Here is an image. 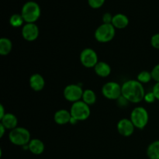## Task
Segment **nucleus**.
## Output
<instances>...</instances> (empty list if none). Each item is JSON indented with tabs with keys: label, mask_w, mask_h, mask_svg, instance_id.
Returning a JSON list of instances; mask_svg holds the SVG:
<instances>
[{
	"label": "nucleus",
	"mask_w": 159,
	"mask_h": 159,
	"mask_svg": "<svg viewBox=\"0 0 159 159\" xmlns=\"http://www.w3.org/2000/svg\"><path fill=\"white\" fill-rule=\"evenodd\" d=\"M143 84L138 80H127L122 85V96L129 102L139 103L144 100L145 96Z\"/></svg>",
	"instance_id": "nucleus-1"
},
{
	"label": "nucleus",
	"mask_w": 159,
	"mask_h": 159,
	"mask_svg": "<svg viewBox=\"0 0 159 159\" xmlns=\"http://www.w3.org/2000/svg\"><path fill=\"white\" fill-rule=\"evenodd\" d=\"M20 14L25 23H35L40 18L41 9L38 3L34 1H29L23 6Z\"/></svg>",
	"instance_id": "nucleus-2"
},
{
	"label": "nucleus",
	"mask_w": 159,
	"mask_h": 159,
	"mask_svg": "<svg viewBox=\"0 0 159 159\" xmlns=\"http://www.w3.org/2000/svg\"><path fill=\"white\" fill-rule=\"evenodd\" d=\"M9 140L12 144L16 146H26L31 141L30 132L25 127H17L10 130L9 134Z\"/></svg>",
	"instance_id": "nucleus-3"
},
{
	"label": "nucleus",
	"mask_w": 159,
	"mask_h": 159,
	"mask_svg": "<svg viewBox=\"0 0 159 159\" xmlns=\"http://www.w3.org/2000/svg\"><path fill=\"white\" fill-rule=\"evenodd\" d=\"M116 35V28L112 23H102L99 25L94 33V37L99 43L110 42Z\"/></svg>",
	"instance_id": "nucleus-4"
},
{
	"label": "nucleus",
	"mask_w": 159,
	"mask_h": 159,
	"mask_svg": "<svg viewBox=\"0 0 159 159\" xmlns=\"http://www.w3.org/2000/svg\"><path fill=\"white\" fill-rule=\"evenodd\" d=\"M130 119L134 125L135 128L143 130L148 124V112L144 107H137L131 111Z\"/></svg>",
	"instance_id": "nucleus-5"
},
{
	"label": "nucleus",
	"mask_w": 159,
	"mask_h": 159,
	"mask_svg": "<svg viewBox=\"0 0 159 159\" xmlns=\"http://www.w3.org/2000/svg\"><path fill=\"white\" fill-rule=\"evenodd\" d=\"M71 117L78 121H85L88 119L91 114L90 107L82 100L74 102L70 109Z\"/></svg>",
	"instance_id": "nucleus-6"
},
{
	"label": "nucleus",
	"mask_w": 159,
	"mask_h": 159,
	"mask_svg": "<svg viewBox=\"0 0 159 159\" xmlns=\"http://www.w3.org/2000/svg\"><path fill=\"white\" fill-rule=\"evenodd\" d=\"M102 94L106 99L117 100L122 96V85L116 82H108L102 87Z\"/></svg>",
	"instance_id": "nucleus-7"
},
{
	"label": "nucleus",
	"mask_w": 159,
	"mask_h": 159,
	"mask_svg": "<svg viewBox=\"0 0 159 159\" xmlns=\"http://www.w3.org/2000/svg\"><path fill=\"white\" fill-rule=\"evenodd\" d=\"M79 60L82 66L87 68H94L96 64L99 61L97 53L90 48H85L81 51Z\"/></svg>",
	"instance_id": "nucleus-8"
},
{
	"label": "nucleus",
	"mask_w": 159,
	"mask_h": 159,
	"mask_svg": "<svg viewBox=\"0 0 159 159\" xmlns=\"http://www.w3.org/2000/svg\"><path fill=\"white\" fill-rule=\"evenodd\" d=\"M84 90L77 84H70L66 85L63 90L64 98L72 103L80 101L82 98Z\"/></svg>",
	"instance_id": "nucleus-9"
},
{
	"label": "nucleus",
	"mask_w": 159,
	"mask_h": 159,
	"mask_svg": "<svg viewBox=\"0 0 159 159\" xmlns=\"http://www.w3.org/2000/svg\"><path fill=\"white\" fill-rule=\"evenodd\" d=\"M39 34V27L36 23H25L22 27V37L26 41L32 42L36 40L38 38Z\"/></svg>",
	"instance_id": "nucleus-10"
},
{
	"label": "nucleus",
	"mask_w": 159,
	"mask_h": 159,
	"mask_svg": "<svg viewBox=\"0 0 159 159\" xmlns=\"http://www.w3.org/2000/svg\"><path fill=\"white\" fill-rule=\"evenodd\" d=\"M117 131L121 136L128 138L134 134L135 130V127L133 124L130 119L128 118H123L120 120L116 125Z\"/></svg>",
	"instance_id": "nucleus-11"
},
{
	"label": "nucleus",
	"mask_w": 159,
	"mask_h": 159,
	"mask_svg": "<svg viewBox=\"0 0 159 159\" xmlns=\"http://www.w3.org/2000/svg\"><path fill=\"white\" fill-rule=\"evenodd\" d=\"M30 86L34 91L40 92L45 86L44 78L39 73H34L30 77Z\"/></svg>",
	"instance_id": "nucleus-12"
},
{
	"label": "nucleus",
	"mask_w": 159,
	"mask_h": 159,
	"mask_svg": "<svg viewBox=\"0 0 159 159\" xmlns=\"http://www.w3.org/2000/svg\"><path fill=\"white\" fill-rule=\"evenodd\" d=\"M71 115L70 111L65 109H61L55 112L54 115V120L58 125H65L70 124Z\"/></svg>",
	"instance_id": "nucleus-13"
},
{
	"label": "nucleus",
	"mask_w": 159,
	"mask_h": 159,
	"mask_svg": "<svg viewBox=\"0 0 159 159\" xmlns=\"http://www.w3.org/2000/svg\"><path fill=\"white\" fill-rule=\"evenodd\" d=\"M0 120H1V124H2L6 127V130H12L17 127L18 119L12 113H6V115Z\"/></svg>",
	"instance_id": "nucleus-14"
},
{
	"label": "nucleus",
	"mask_w": 159,
	"mask_h": 159,
	"mask_svg": "<svg viewBox=\"0 0 159 159\" xmlns=\"http://www.w3.org/2000/svg\"><path fill=\"white\" fill-rule=\"evenodd\" d=\"M95 73L99 77L107 78L111 74V67L108 63L105 61H99L94 67Z\"/></svg>",
	"instance_id": "nucleus-15"
},
{
	"label": "nucleus",
	"mask_w": 159,
	"mask_h": 159,
	"mask_svg": "<svg viewBox=\"0 0 159 159\" xmlns=\"http://www.w3.org/2000/svg\"><path fill=\"white\" fill-rule=\"evenodd\" d=\"M28 147H29L28 150L35 155H40L43 154L45 149V145L43 141L40 139H37V138L31 139L29 144H28Z\"/></svg>",
	"instance_id": "nucleus-16"
},
{
	"label": "nucleus",
	"mask_w": 159,
	"mask_h": 159,
	"mask_svg": "<svg viewBox=\"0 0 159 159\" xmlns=\"http://www.w3.org/2000/svg\"><path fill=\"white\" fill-rule=\"evenodd\" d=\"M112 25L116 29H125L129 25V19L126 15L123 13H117L113 16L112 20Z\"/></svg>",
	"instance_id": "nucleus-17"
},
{
	"label": "nucleus",
	"mask_w": 159,
	"mask_h": 159,
	"mask_svg": "<svg viewBox=\"0 0 159 159\" xmlns=\"http://www.w3.org/2000/svg\"><path fill=\"white\" fill-rule=\"evenodd\" d=\"M146 153L149 159H159V140L153 141L148 146Z\"/></svg>",
	"instance_id": "nucleus-18"
},
{
	"label": "nucleus",
	"mask_w": 159,
	"mask_h": 159,
	"mask_svg": "<svg viewBox=\"0 0 159 159\" xmlns=\"http://www.w3.org/2000/svg\"><path fill=\"white\" fill-rule=\"evenodd\" d=\"M12 43L10 39L7 37H2L0 39V54L6 56L12 51Z\"/></svg>",
	"instance_id": "nucleus-19"
},
{
	"label": "nucleus",
	"mask_w": 159,
	"mask_h": 159,
	"mask_svg": "<svg viewBox=\"0 0 159 159\" xmlns=\"http://www.w3.org/2000/svg\"><path fill=\"white\" fill-rule=\"evenodd\" d=\"M96 99H97V97H96V94L95 93V92L92 89H85L84 90L83 95H82V100L84 102L90 106H93L96 103Z\"/></svg>",
	"instance_id": "nucleus-20"
},
{
	"label": "nucleus",
	"mask_w": 159,
	"mask_h": 159,
	"mask_svg": "<svg viewBox=\"0 0 159 159\" xmlns=\"http://www.w3.org/2000/svg\"><path fill=\"white\" fill-rule=\"evenodd\" d=\"M24 23L25 21L21 14H12L10 16V18H9V24H10L11 26L14 28H18L20 27V26L23 27Z\"/></svg>",
	"instance_id": "nucleus-21"
},
{
	"label": "nucleus",
	"mask_w": 159,
	"mask_h": 159,
	"mask_svg": "<svg viewBox=\"0 0 159 159\" xmlns=\"http://www.w3.org/2000/svg\"><path fill=\"white\" fill-rule=\"evenodd\" d=\"M152 79V73L151 71H142L137 76V80L141 84H147L150 82Z\"/></svg>",
	"instance_id": "nucleus-22"
},
{
	"label": "nucleus",
	"mask_w": 159,
	"mask_h": 159,
	"mask_svg": "<svg viewBox=\"0 0 159 159\" xmlns=\"http://www.w3.org/2000/svg\"><path fill=\"white\" fill-rule=\"evenodd\" d=\"M106 0H88L89 6L93 9H99L105 3Z\"/></svg>",
	"instance_id": "nucleus-23"
},
{
	"label": "nucleus",
	"mask_w": 159,
	"mask_h": 159,
	"mask_svg": "<svg viewBox=\"0 0 159 159\" xmlns=\"http://www.w3.org/2000/svg\"><path fill=\"white\" fill-rule=\"evenodd\" d=\"M151 45L155 49L159 50V33L152 36L151 38Z\"/></svg>",
	"instance_id": "nucleus-24"
},
{
	"label": "nucleus",
	"mask_w": 159,
	"mask_h": 159,
	"mask_svg": "<svg viewBox=\"0 0 159 159\" xmlns=\"http://www.w3.org/2000/svg\"><path fill=\"white\" fill-rule=\"evenodd\" d=\"M151 73H152V79L155 80L156 82H159V64L155 65V66L152 68Z\"/></svg>",
	"instance_id": "nucleus-25"
},
{
	"label": "nucleus",
	"mask_w": 159,
	"mask_h": 159,
	"mask_svg": "<svg viewBox=\"0 0 159 159\" xmlns=\"http://www.w3.org/2000/svg\"><path fill=\"white\" fill-rule=\"evenodd\" d=\"M144 100L146 102H148V103H152V102H154L156 100V98H155V95H154V93L152 91L151 93H146L145 96H144Z\"/></svg>",
	"instance_id": "nucleus-26"
},
{
	"label": "nucleus",
	"mask_w": 159,
	"mask_h": 159,
	"mask_svg": "<svg viewBox=\"0 0 159 159\" xmlns=\"http://www.w3.org/2000/svg\"><path fill=\"white\" fill-rule=\"evenodd\" d=\"M113 16L110 12H106L102 16V23H112Z\"/></svg>",
	"instance_id": "nucleus-27"
},
{
	"label": "nucleus",
	"mask_w": 159,
	"mask_h": 159,
	"mask_svg": "<svg viewBox=\"0 0 159 159\" xmlns=\"http://www.w3.org/2000/svg\"><path fill=\"white\" fill-rule=\"evenodd\" d=\"M152 93L155 95L156 100L159 101V82H156L155 85H154L153 89H152Z\"/></svg>",
	"instance_id": "nucleus-28"
},
{
	"label": "nucleus",
	"mask_w": 159,
	"mask_h": 159,
	"mask_svg": "<svg viewBox=\"0 0 159 159\" xmlns=\"http://www.w3.org/2000/svg\"><path fill=\"white\" fill-rule=\"evenodd\" d=\"M6 112H5V108L3 107L2 104H0V120L6 115Z\"/></svg>",
	"instance_id": "nucleus-29"
},
{
	"label": "nucleus",
	"mask_w": 159,
	"mask_h": 159,
	"mask_svg": "<svg viewBox=\"0 0 159 159\" xmlns=\"http://www.w3.org/2000/svg\"><path fill=\"white\" fill-rule=\"evenodd\" d=\"M6 128L2 125V124H0V138H2L5 134V132H6Z\"/></svg>",
	"instance_id": "nucleus-30"
}]
</instances>
